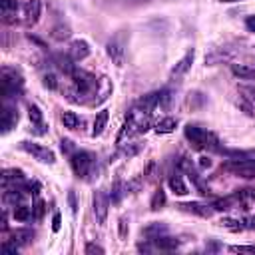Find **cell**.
I'll return each mask as SVG.
<instances>
[{
  "mask_svg": "<svg viewBox=\"0 0 255 255\" xmlns=\"http://www.w3.org/2000/svg\"><path fill=\"white\" fill-rule=\"evenodd\" d=\"M184 132H186L188 142H190L195 150H213V152H221L217 138H215L211 132L203 130V128H199V126H195V124H188Z\"/></svg>",
  "mask_w": 255,
  "mask_h": 255,
  "instance_id": "6da1fadb",
  "label": "cell"
},
{
  "mask_svg": "<svg viewBox=\"0 0 255 255\" xmlns=\"http://www.w3.org/2000/svg\"><path fill=\"white\" fill-rule=\"evenodd\" d=\"M126 44H128V32L126 30L116 32L110 38V42L106 44V52H108V56L112 58V62L118 68L124 66V60H126Z\"/></svg>",
  "mask_w": 255,
  "mask_h": 255,
  "instance_id": "7a4b0ae2",
  "label": "cell"
},
{
  "mask_svg": "<svg viewBox=\"0 0 255 255\" xmlns=\"http://www.w3.org/2000/svg\"><path fill=\"white\" fill-rule=\"evenodd\" d=\"M72 80H74L76 90H78L82 96H90V94L98 92V88H100V80H96L92 74H88V72H84V70H78V68L74 70Z\"/></svg>",
  "mask_w": 255,
  "mask_h": 255,
  "instance_id": "3957f363",
  "label": "cell"
},
{
  "mask_svg": "<svg viewBox=\"0 0 255 255\" xmlns=\"http://www.w3.org/2000/svg\"><path fill=\"white\" fill-rule=\"evenodd\" d=\"M70 166L78 178H88L94 166V156L90 152H76L70 156Z\"/></svg>",
  "mask_w": 255,
  "mask_h": 255,
  "instance_id": "277c9868",
  "label": "cell"
},
{
  "mask_svg": "<svg viewBox=\"0 0 255 255\" xmlns=\"http://www.w3.org/2000/svg\"><path fill=\"white\" fill-rule=\"evenodd\" d=\"M225 170L239 178L253 180L255 178V158L253 160H233V162L225 164Z\"/></svg>",
  "mask_w": 255,
  "mask_h": 255,
  "instance_id": "5b68a950",
  "label": "cell"
},
{
  "mask_svg": "<svg viewBox=\"0 0 255 255\" xmlns=\"http://www.w3.org/2000/svg\"><path fill=\"white\" fill-rule=\"evenodd\" d=\"M20 148H22L24 152H28L30 156H34V158H36L38 162H42V164H54V162H56L54 152L48 150V148H44V146H40V144H34V142H22Z\"/></svg>",
  "mask_w": 255,
  "mask_h": 255,
  "instance_id": "8992f818",
  "label": "cell"
},
{
  "mask_svg": "<svg viewBox=\"0 0 255 255\" xmlns=\"http://www.w3.org/2000/svg\"><path fill=\"white\" fill-rule=\"evenodd\" d=\"M108 207H110V197L104 190H98L94 193V215H96V221L100 225L106 223L108 219Z\"/></svg>",
  "mask_w": 255,
  "mask_h": 255,
  "instance_id": "52a82bcc",
  "label": "cell"
},
{
  "mask_svg": "<svg viewBox=\"0 0 255 255\" xmlns=\"http://www.w3.org/2000/svg\"><path fill=\"white\" fill-rule=\"evenodd\" d=\"M20 86H22V76L16 70L4 68L2 70V90H4V96L10 98V94H14L16 90H20Z\"/></svg>",
  "mask_w": 255,
  "mask_h": 255,
  "instance_id": "ba28073f",
  "label": "cell"
},
{
  "mask_svg": "<svg viewBox=\"0 0 255 255\" xmlns=\"http://www.w3.org/2000/svg\"><path fill=\"white\" fill-rule=\"evenodd\" d=\"M193 58H195V50L193 48H190L188 52H186V56L172 68V72H170V80L172 82H176V80H180V78H184L188 72H190V68H191V64H193Z\"/></svg>",
  "mask_w": 255,
  "mask_h": 255,
  "instance_id": "9c48e42d",
  "label": "cell"
},
{
  "mask_svg": "<svg viewBox=\"0 0 255 255\" xmlns=\"http://www.w3.org/2000/svg\"><path fill=\"white\" fill-rule=\"evenodd\" d=\"M40 14H42V2L40 0H28V2L24 4V24L28 28L38 24Z\"/></svg>",
  "mask_w": 255,
  "mask_h": 255,
  "instance_id": "30bf717a",
  "label": "cell"
},
{
  "mask_svg": "<svg viewBox=\"0 0 255 255\" xmlns=\"http://www.w3.org/2000/svg\"><path fill=\"white\" fill-rule=\"evenodd\" d=\"M182 211H188V213H193V215H199V217H211L213 215V205H207V203H199V201H190V203H180L178 205Z\"/></svg>",
  "mask_w": 255,
  "mask_h": 255,
  "instance_id": "8fae6325",
  "label": "cell"
},
{
  "mask_svg": "<svg viewBox=\"0 0 255 255\" xmlns=\"http://www.w3.org/2000/svg\"><path fill=\"white\" fill-rule=\"evenodd\" d=\"M68 52H70L74 62H82V60H86L90 56V46H88L86 40H72Z\"/></svg>",
  "mask_w": 255,
  "mask_h": 255,
  "instance_id": "7c38bea8",
  "label": "cell"
},
{
  "mask_svg": "<svg viewBox=\"0 0 255 255\" xmlns=\"http://www.w3.org/2000/svg\"><path fill=\"white\" fill-rule=\"evenodd\" d=\"M18 16V0H2V22L16 24Z\"/></svg>",
  "mask_w": 255,
  "mask_h": 255,
  "instance_id": "4fadbf2b",
  "label": "cell"
},
{
  "mask_svg": "<svg viewBox=\"0 0 255 255\" xmlns=\"http://www.w3.org/2000/svg\"><path fill=\"white\" fill-rule=\"evenodd\" d=\"M158 106H160V92L146 94V96L136 104V108H138V110H142V112H146V114H152Z\"/></svg>",
  "mask_w": 255,
  "mask_h": 255,
  "instance_id": "5bb4252c",
  "label": "cell"
},
{
  "mask_svg": "<svg viewBox=\"0 0 255 255\" xmlns=\"http://www.w3.org/2000/svg\"><path fill=\"white\" fill-rule=\"evenodd\" d=\"M239 205L243 209H249L251 205H255V188H243V190H237L235 193Z\"/></svg>",
  "mask_w": 255,
  "mask_h": 255,
  "instance_id": "9a60e30c",
  "label": "cell"
},
{
  "mask_svg": "<svg viewBox=\"0 0 255 255\" xmlns=\"http://www.w3.org/2000/svg\"><path fill=\"white\" fill-rule=\"evenodd\" d=\"M231 72L239 80H255V68H251L247 64H231Z\"/></svg>",
  "mask_w": 255,
  "mask_h": 255,
  "instance_id": "2e32d148",
  "label": "cell"
},
{
  "mask_svg": "<svg viewBox=\"0 0 255 255\" xmlns=\"http://www.w3.org/2000/svg\"><path fill=\"white\" fill-rule=\"evenodd\" d=\"M154 245H156L158 249H164V251H174V249L180 247V239L168 237V235H160V237L154 239Z\"/></svg>",
  "mask_w": 255,
  "mask_h": 255,
  "instance_id": "e0dca14e",
  "label": "cell"
},
{
  "mask_svg": "<svg viewBox=\"0 0 255 255\" xmlns=\"http://www.w3.org/2000/svg\"><path fill=\"white\" fill-rule=\"evenodd\" d=\"M176 128H178V120H176V118H162L160 122H156L154 130H156L158 134H172Z\"/></svg>",
  "mask_w": 255,
  "mask_h": 255,
  "instance_id": "ac0fdd59",
  "label": "cell"
},
{
  "mask_svg": "<svg viewBox=\"0 0 255 255\" xmlns=\"http://www.w3.org/2000/svg\"><path fill=\"white\" fill-rule=\"evenodd\" d=\"M54 62H56V66H58L64 74H68V76H72V74H74V70H76V66L72 64V62H74V60H72V56L58 54V56H54Z\"/></svg>",
  "mask_w": 255,
  "mask_h": 255,
  "instance_id": "d6986e66",
  "label": "cell"
},
{
  "mask_svg": "<svg viewBox=\"0 0 255 255\" xmlns=\"http://www.w3.org/2000/svg\"><path fill=\"white\" fill-rule=\"evenodd\" d=\"M168 233V225L166 223H160V221H156V223H150L146 229H144V235L148 237V239H156V237H160V235H166Z\"/></svg>",
  "mask_w": 255,
  "mask_h": 255,
  "instance_id": "ffe728a7",
  "label": "cell"
},
{
  "mask_svg": "<svg viewBox=\"0 0 255 255\" xmlns=\"http://www.w3.org/2000/svg\"><path fill=\"white\" fill-rule=\"evenodd\" d=\"M108 118H110L108 110H100V112H98V116H96V120H94V128H92V136H94V138L104 132V128H106V124H108Z\"/></svg>",
  "mask_w": 255,
  "mask_h": 255,
  "instance_id": "44dd1931",
  "label": "cell"
},
{
  "mask_svg": "<svg viewBox=\"0 0 255 255\" xmlns=\"http://www.w3.org/2000/svg\"><path fill=\"white\" fill-rule=\"evenodd\" d=\"M217 225H219V227H223V229H227V231H231V233H239V231H243V229H245L243 221L233 219V217H221Z\"/></svg>",
  "mask_w": 255,
  "mask_h": 255,
  "instance_id": "7402d4cb",
  "label": "cell"
},
{
  "mask_svg": "<svg viewBox=\"0 0 255 255\" xmlns=\"http://www.w3.org/2000/svg\"><path fill=\"white\" fill-rule=\"evenodd\" d=\"M16 122H18V114H16L14 110H10V108H4V110H2V132H4V134L10 132V128H12Z\"/></svg>",
  "mask_w": 255,
  "mask_h": 255,
  "instance_id": "603a6c76",
  "label": "cell"
},
{
  "mask_svg": "<svg viewBox=\"0 0 255 255\" xmlns=\"http://www.w3.org/2000/svg\"><path fill=\"white\" fill-rule=\"evenodd\" d=\"M32 237H34L32 229H14L12 231V243H16V245H26V243H30Z\"/></svg>",
  "mask_w": 255,
  "mask_h": 255,
  "instance_id": "cb8c5ba5",
  "label": "cell"
},
{
  "mask_svg": "<svg viewBox=\"0 0 255 255\" xmlns=\"http://www.w3.org/2000/svg\"><path fill=\"white\" fill-rule=\"evenodd\" d=\"M62 124H64V128H68V130H78V126L82 122H80L76 112H64L62 114Z\"/></svg>",
  "mask_w": 255,
  "mask_h": 255,
  "instance_id": "d4e9b609",
  "label": "cell"
},
{
  "mask_svg": "<svg viewBox=\"0 0 255 255\" xmlns=\"http://www.w3.org/2000/svg\"><path fill=\"white\" fill-rule=\"evenodd\" d=\"M168 184H170V190H172L176 195H186V193H188V186L184 184V180H182L180 176H172Z\"/></svg>",
  "mask_w": 255,
  "mask_h": 255,
  "instance_id": "484cf974",
  "label": "cell"
},
{
  "mask_svg": "<svg viewBox=\"0 0 255 255\" xmlns=\"http://www.w3.org/2000/svg\"><path fill=\"white\" fill-rule=\"evenodd\" d=\"M235 205H239L237 197H235V195H229V197L217 199V201L213 203V209H215V211H227V209H231V207H235Z\"/></svg>",
  "mask_w": 255,
  "mask_h": 255,
  "instance_id": "4316f807",
  "label": "cell"
},
{
  "mask_svg": "<svg viewBox=\"0 0 255 255\" xmlns=\"http://www.w3.org/2000/svg\"><path fill=\"white\" fill-rule=\"evenodd\" d=\"M237 92H239V96H241V100L243 102H247L249 106H253L255 108V86H239L237 88Z\"/></svg>",
  "mask_w": 255,
  "mask_h": 255,
  "instance_id": "83f0119b",
  "label": "cell"
},
{
  "mask_svg": "<svg viewBox=\"0 0 255 255\" xmlns=\"http://www.w3.org/2000/svg\"><path fill=\"white\" fill-rule=\"evenodd\" d=\"M2 182H4V188L10 184V182H24V174L22 170H4V176H2Z\"/></svg>",
  "mask_w": 255,
  "mask_h": 255,
  "instance_id": "f1b7e54d",
  "label": "cell"
},
{
  "mask_svg": "<svg viewBox=\"0 0 255 255\" xmlns=\"http://www.w3.org/2000/svg\"><path fill=\"white\" fill-rule=\"evenodd\" d=\"M14 219L16 221H28L34 213H32V209L30 207H26V205H22V203H18V205H14Z\"/></svg>",
  "mask_w": 255,
  "mask_h": 255,
  "instance_id": "f546056e",
  "label": "cell"
},
{
  "mask_svg": "<svg viewBox=\"0 0 255 255\" xmlns=\"http://www.w3.org/2000/svg\"><path fill=\"white\" fill-rule=\"evenodd\" d=\"M164 205H166V191L160 188V190L154 191V197H152V201H150V207H152L154 211H158V209H162Z\"/></svg>",
  "mask_w": 255,
  "mask_h": 255,
  "instance_id": "4dcf8cb0",
  "label": "cell"
},
{
  "mask_svg": "<svg viewBox=\"0 0 255 255\" xmlns=\"http://www.w3.org/2000/svg\"><path fill=\"white\" fill-rule=\"evenodd\" d=\"M70 28L68 26H64V24H60V26H54L52 28V38L54 40H66V38H70Z\"/></svg>",
  "mask_w": 255,
  "mask_h": 255,
  "instance_id": "1f68e13d",
  "label": "cell"
},
{
  "mask_svg": "<svg viewBox=\"0 0 255 255\" xmlns=\"http://www.w3.org/2000/svg\"><path fill=\"white\" fill-rule=\"evenodd\" d=\"M28 116H30V120H32V124H34V126L44 124V116H42V112H40V108H38V106L30 104V106H28Z\"/></svg>",
  "mask_w": 255,
  "mask_h": 255,
  "instance_id": "d6a6232c",
  "label": "cell"
},
{
  "mask_svg": "<svg viewBox=\"0 0 255 255\" xmlns=\"http://www.w3.org/2000/svg\"><path fill=\"white\" fill-rule=\"evenodd\" d=\"M231 253H255V245H231Z\"/></svg>",
  "mask_w": 255,
  "mask_h": 255,
  "instance_id": "836d02e7",
  "label": "cell"
},
{
  "mask_svg": "<svg viewBox=\"0 0 255 255\" xmlns=\"http://www.w3.org/2000/svg\"><path fill=\"white\" fill-rule=\"evenodd\" d=\"M118 227H120V237H122V239H126V237H128V233H130V225H128V219H126V217H120Z\"/></svg>",
  "mask_w": 255,
  "mask_h": 255,
  "instance_id": "e575fe53",
  "label": "cell"
},
{
  "mask_svg": "<svg viewBox=\"0 0 255 255\" xmlns=\"http://www.w3.org/2000/svg\"><path fill=\"white\" fill-rule=\"evenodd\" d=\"M44 86H46L48 90H56V88H58L56 76H54V74H44Z\"/></svg>",
  "mask_w": 255,
  "mask_h": 255,
  "instance_id": "d590c367",
  "label": "cell"
},
{
  "mask_svg": "<svg viewBox=\"0 0 255 255\" xmlns=\"http://www.w3.org/2000/svg\"><path fill=\"white\" fill-rule=\"evenodd\" d=\"M84 251L88 253V255H94V253H104V247H100V245H96V243H88L86 247H84Z\"/></svg>",
  "mask_w": 255,
  "mask_h": 255,
  "instance_id": "8d00e7d4",
  "label": "cell"
},
{
  "mask_svg": "<svg viewBox=\"0 0 255 255\" xmlns=\"http://www.w3.org/2000/svg\"><path fill=\"white\" fill-rule=\"evenodd\" d=\"M122 193H124V191H122V182H116V184H114V191H112V199H114V201H120V199H122Z\"/></svg>",
  "mask_w": 255,
  "mask_h": 255,
  "instance_id": "74e56055",
  "label": "cell"
},
{
  "mask_svg": "<svg viewBox=\"0 0 255 255\" xmlns=\"http://www.w3.org/2000/svg\"><path fill=\"white\" fill-rule=\"evenodd\" d=\"M44 211H46V203H44V201H38V203H36V207L32 209V213H34V217H36V219H40V217L44 215Z\"/></svg>",
  "mask_w": 255,
  "mask_h": 255,
  "instance_id": "f35d334b",
  "label": "cell"
},
{
  "mask_svg": "<svg viewBox=\"0 0 255 255\" xmlns=\"http://www.w3.org/2000/svg\"><path fill=\"white\" fill-rule=\"evenodd\" d=\"M60 227H62V217H60V213H54V217H52V231H60Z\"/></svg>",
  "mask_w": 255,
  "mask_h": 255,
  "instance_id": "ab89813d",
  "label": "cell"
},
{
  "mask_svg": "<svg viewBox=\"0 0 255 255\" xmlns=\"http://www.w3.org/2000/svg\"><path fill=\"white\" fill-rule=\"evenodd\" d=\"M68 201H70L72 211L76 213V211H78V203H76V193H74V191H70V193H68Z\"/></svg>",
  "mask_w": 255,
  "mask_h": 255,
  "instance_id": "60d3db41",
  "label": "cell"
},
{
  "mask_svg": "<svg viewBox=\"0 0 255 255\" xmlns=\"http://www.w3.org/2000/svg\"><path fill=\"white\" fill-rule=\"evenodd\" d=\"M245 26H247L249 32H255V16H249V18L245 20Z\"/></svg>",
  "mask_w": 255,
  "mask_h": 255,
  "instance_id": "b9f144b4",
  "label": "cell"
},
{
  "mask_svg": "<svg viewBox=\"0 0 255 255\" xmlns=\"http://www.w3.org/2000/svg\"><path fill=\"white\" fill-rule=\"evenodd\" d=\"M199 168H201V170L211 168V160H209V158H205V156H203V158H199Z\"/></svg>",
  "mask_w": 255,
  "mask_h": 255,
  "instance_id": "7bdbcfd3",
  "label": "cell"
},
{
  "mask_svg": "<svg viewBox=\"0 0 255 255\" xmlns=\"http://www.w3.org/2000/svg\"><path fill=\"white\" fill-rule=\"evenodd\" d=\"M243 225H245L247 229H255V217H247V219H243Z\"/></svg>",
  "mask_w": 255,
  "mask_h": 255,
  "instance_id": "ee69618b",
  "label": "cell"
},
{
  "mask_svg": "<svg viewBox=\"0 0 255 255\" xmlns=\"http://www.w3.org/2000/svg\"><path fill=\"white\" fill-rule=\"evenodd\" d=\"M62 152H72V142H68V140H62Z\"/></svg>",
  "mask_w": 255,
  "mask_h": 255,
  "instance_id": "f6af8a7d",
  "label": "cell"
},
{
  "mask_svg": "<svg viewBox=\"0 0 255 255\" xmlns=\"http://www.w3.org/2000/svg\"><path fill=\"white\" fill-rule=\"evenodd\" d=\"M28 190H30V193H34V195H38V190H40V186L34 182V184H28Z\"/></svg>",
  "mask_w": 255,
  "mask_h": 255,
  "instance_id": "bcb514c9",
  "label": "cell"
},
{
  "mask_svg": "<svg viewBox=\"0 0 255 255\" xmlns=\"http://www.w3.org/2000/svg\"><path fill=\"white\" fill-rule=\"evenodd\" d=\"M138 249H140V251H150V245H144V243H140V245H138Z\"/></svg>",
  "mask_w": 255,
  "mask_h": 255,
  "instance_id": "7dc6e473",
  "label": "cell"
},
{
  "mask_svg": "<svg viewBox=\"0 0 255 255\" xmlns=\"http://www.w3.org/2000/svg\"><path fill=\"white\" fill-rule=\"evenodd\" d=\"M209 249H211V251H217V249H219V245L213 241V243H209Z\"/></svg>",
  "mask_w": 255,
  "mask_h": 255,
  "instance_id": "c3c4849f",
  "label": "cell"
},
{
  "mask_svg": "<svg viewBox=\"0 0 255 255\" xmlns=\"http://www.w3.org/2000/svg\"><path fill=\"white\" fill-rule=\"evenodd\" d=\"M221 2H237V0H221Z\"/></svg>",
  "mask_w": 255,
  "mask_h": 255,
  "instance_id": "681fc988",
  "label": "cell"
}]
</instances>
